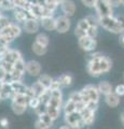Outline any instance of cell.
I'll list each match as a JSON object with an SVG mask.
<instances>
[{
	"label": "cell",
	"mask_w": 124,
	"mask_h": 129,
	"mask_svg": "<svg viewBox=\"0 0 124 129\" xmlns=\"http://www.w3.org/2000/svg\"><path fill=\"white\" fill-rule=\"evenodd\" d=\"M31 50H33L34 54H36L37 56H43L44 54H46L47 52V47L41 45V44H39L37 42H34L33 45H31Z\"/></svg>",
	"instance_id": "24"
},
{
	"label": "cell",
	"mask_w": 124,
	"mask_h": 129,
	"mask_svg": "<svg viewBox=\"0 0 124 129\" xmlns=\"http://www.w3.org/2000/svg\"><path fill=\"white\" fill-rule=\"evenodd\" d=\"M13 16L17 24H23L27 18L30 17L28 11L26 9H21V8H15L13 10Z\"/></svg>",
	"instance_id": "16"
},
{
	"label": "cell",
	"mask_w": 124,
	"mask_h": 129,
	"mask_svg": "<svg viewBox=\"0 0 124 129\" xmlns=\"http://www.w3.org/2000/svg\"><path fill=\"white\" fill-rule=\"evenodd\" d=\"M35 128H37V129H49L51 127L49 126V125H46L44 122H42V120L38 117L37 120L35 122Z\"/></svg>",
	"instance_id": "33"
},
{
	"label": "cell",
	"mask_w": 124,
	"mask_h": 129,
	"mask_svg": "<svg viewBox=\"0 0 124 129\" xmlns=\"http://www.w3.org/2000/svg\"><path fill=\"white\" fill-rule=\"evenodd\" d=\"M59 6H61V10L63 12V14L68 16V17L73 16L76 13V10H77L76 3L72 0H63V1L59 3Z\"/></svg>",
	"instance_id": "12"
},
{
	"label": "cell",
	"mask_w": 124,
	"mask_h": 129,
	"mask_svg": "<svg viewBox=\"0 0 124 129\" xmlns=\"http://www.w3.org/2000/svg\"><path fill=\"white\" fill-rule=\"evenodd\" d=\"M115 17H117V19H118L119 25H120V27H121V29L124 31V15L123 14H120L118 16H115Z\"/></svg>",
	"instance_id": "39"
},
{
	"label": "cell",
	"mask_w": 124,
	"mask_h": 129,
	"mask_svg": "<svg viewBox=\"0 0 124 129\" xmlns=\"http://www.w3.org/2000/svg\"><path fill=\"white\" fill-rule=\"evenodd\" d=\"M85 21L89 24V26H99L98 24V17L96 15H87L85 16Z\"/></svg>",
	"instance_id": "31"
},
{
	"label": "cell",
	"mask_w": 124,
	"mask_h": 129,
	"mask_svg": "<svg viewBox=\"0 0 124 129\" xmlns=\"http://www.w3.org/2000/svg\"><path fill=\"white\" fill-rule=\"evenodd\" d=\"M123 79H124V74H123Z\"/></svg>",
	"instance_id": "49"
},
{
	"label": "cell",
	"mask_w": 124,
	"mask_h": 129,
	"mask_svg": "<svg viewBox=\"0 0 124 129\" xmlns=\"http://www.w3.org/2000/svg\"><path fill=\"white\" fill-rule=\"evenodd\" d=\"M41 103V101H40V98L37 96H33L29 98V101H28V107L31 108L33 110H35L36 108H37L39 104Z\"/></svg>",
	"instance_id": "30"
},
{
	"label": "cell",
	"mask_w": 124,
	"mask_h": 129,
	"mask_svg": "<svg viewBox=\"0 0 124 129\" xmlns=\"http://www.w3.org/2000/svg\"><path fill=\"white\" fill-rule=\"evenodd\" d=\"M68 99L71 100L73 102H78V101H82V95H81V91L77 90V91H72L69 94V97Z\"/></svg>",
	"instance_id": "28"
},
{
	"label": "cell",
	"mask_w": 124,
	"mask_h": 129,
	"mask_svg": "<svg viewBox=\"0 0 124 129\" xmlns=\"http://www.w3.org/2000/svg\"><path fill=\"white\" fill-rule=\"evenodd\" d=\"M2 102V99H1V97H0V103H1Z\"/></svg>",
	"instance_id": "48"
},
{
	"label": "cell",
	"mask_w": 124,
	"mask_h": 129,
	"mask_svg": "<svg viewBox=\"0 0 124 129\" xmlns=\"http://www.w3.org/2000/svg\"><path fill=\"white\" fill-rule=\"evenodd\" d=\"M38 117H39L40 119H41L42 122H44L46 125H49L50 127H52V126H53V123H54V120L51 118V116H50L49 114H47L46 112H45V113H42V114H40V115L38 116Z\"/></svg>",
	"instance_id": "29"
},
{
	"label": "cell",
	"mask_w": 124,
	"mask_h": 129,
	"mask_svg": "<svg viewBox=\"0 0 124 129\" xmlns=\"http://www.w3.org/2000/svg\"><path fill=\"white\" fill-rule=\"evenodd\" d=\"M82 95V101L85 104L89 101H94V102H99V98H101V92H99L98 88L96 85L93 84H89L85 87H83L81 90Z\"/></svg>",
	"instance_id": "3"
},
{
	"label": "cell",
	"mask_w": 124,
	"mask_h": 129,
	"mask_svg": "<svg viewBox=\"0 0 124 129\" xmlns=\"http://www.w3.org/2000/svg\"><path fill=\"white\" fill-rule=\"evenodd\" d=\"M95 12L97 17H104V16L113 15V8L109 5L107 0H96L95 3Z\"/></svg>",
	"instance_id": "5"
},
{
	"label": "cell",
	"mask_w": 124,
	"mask_h": 129,
	"mask_svg": "<svg viewBox=\"0 0 124 129\" xmlns=\"http://www.w3.org/2000/svg\"><path fill=\"white\" fill-rule=\"evenodd\" d=\"M8 72L6 71V69L3 68V66L0 63V82H5V79H6V75H7Z\"/></svg>",
	"instance_id": "38"
},
{
	"label": "cell",
	"mask_w": 124,
	"mask_h": 129,
	"mask_svg": "<svg viewBox=\"0 0 124 129\" xmlns=\"http://www.w3.org/2000/svg\"><path fill=\"white\" fill-rule=\"evenodd\" d=\"M97 88H98L99 92H101V95H104V96L111 94V92L113 91V86L111 85L108 81H101L99 84L97 85Z\"/></svg>",
	"instance_id": "20"
},
{
	"label": "cell",
	"mask_w": 124,
	"mask_h": 129,
	"mask_svg": "<svg viewBox=\"0 0 124 129\" xmlns=\"http://www.w3.org/2000/svg\"><path fill=\"white\" fill-rule=\"evenodd\" d=\"M22 31H23V28L19 26V24H17L16 22H15V23L11 22L7 27L0 29V32H2V34L9 36V37L11 39H13V40L18 38L19 36L22 35Z\"/></svg>",
	"instance_id": "9"
},
{
	"label": "cell",
	"mask_w": 124,
	"mask_h": 129,
	"mask_svg": "<svg viewBox=\"0 0 124 129\" xmlns=\"http://www.w3.org/2000/svg\"><path fill=\"white\" fill-rule=\"evenodd\" d=\"M120 119H121V123L124 125V112L121 113V115H120Z\"/></svg>",
	"instance_id": "43"
},
{
	"label": "cell",
	"mask_w": 124,
	"mask_h": 129,
	"mask_svg": "<svg viewBox=\"0 0 124 129\" xmlns=\"http://www.w3.org/2000/svg\"><path fill=\"white\" fill-rule=\"evenodd\" d=\"M57 80H58V82H59V84H61L62 87H69L71 84H72V82H73L72 75L69 74V73H63V74H61L57 78Z\"/></svg>",
	"instance_id": "21"
},
{
	"label": "cell",
	"mask_w": 124,
	"mask_h": 129,
	"mask_svg": "<svg viewBox=\"0 0 124 129\" xmlns=\"http://www.w3.org/2000/svg\"><path fill=\"white\" fill-rule=\"evenodd\" d=\"M108 2H109V5L111 6L114 9V8H119L120 6L122 5L121 3V1H120V0H107Z\"/></svg>",
	"instance_id": "40"
},
{
	"label": "cell",
	"mask_w": 124,
	"mask_h": 129,
	"mask_svg": "<svg viewBox=\"0 0 124 129\" xmlns=\"http://www.w3.org/2000/svg\"><path fill=\"white\" fill-rule=\"evenodd\" d=\"M120 1H121V3H122V5H124V0H120Z\"/></svg>",
	"instance_id": "46"
},
{
	"label": "cell",
	"mask_w": 124,
	"mask_h": 129,
	"mask_svg": "<svg viewBox=\"0 0 124 129\" xmlns=\"http://www.w3.org/2000/svg\"><path fill=\"white\" fill-rule=\"evenodd\" d=\"M10 23H11V21H10V18L8 17V16L3 15V14L0 16V29H2V28L7 27Z\"/></svg>",
	"instance_id": "34"
},
{
	"label": "cell",
	"mask_w": 124,
	"mask_h": 129,
	"mask_svg": "<svg viewBox=\"0 0 124 129\" xmlns=\"http://www.w3.org/2000/svg\"><path fill=\"white\" fill-rule=\"evenodd\" d=\"M55 22H56V30L58 34H66L70 30L71 27V21L70 17H68L66 15H59L57 17H55Z\"/></svg>",
	"instance_id": "8"
},
{
	"label": "cell",
	"mask_w": 124,
	"mask_h": 129,
	"mask_svg": "<svg viewBox=\"0 0 124 129\" xmlns=\"http://www.w3.org/2000/svg\"><path fill=\"white\" fill-rule=\"evenodd\" d=\"M61 87H62V86H61V84H59L58 80H57V79H53V80H52V82H51L50 87L47 88V89H50V90H55V89H59Z\"/></svg>",
	"instance_id": "36"
},
{
	"label": "cell",
	"mask_w": 124,
	"mask_h": 129,
	"mask_svg": "<svg viewBox=\"0 0 124 129\" xmlns=\"http://www.w3.org/2000/svg\"><path fill=\"white\" fill-rule=\"evenodd\" d=\"M82 5L85 6L86 8H93L95 7V3H96V0H81Z\"/></svg>",
	"instance_id": "37"
},
{
	"label": "cell",
	"mask_w": 124,
	"mask_h": 129,
	"mask_svg": "<svg viewBox=\"0 0 124 129\" xmlns=\"http://www.w3.org/2000/svg\"><path fill=\"white\" fill-rule=\"evenodd\" d=\"M35 41L37 43H39V44H41V45H43V46L47 47V46H49V43H50V39H49V37H47L45 34H42V32H41V34L37 35Z\"/></svg>",
	"instance_id": "27"
},
{
	"label": "cell",
	"mask_w": 124,
	"mask_h": 129,
	"mask_svg": "<svg viewBox=\"0 0 124 129\" xmlns=\"http://www.w3.org/2000/svg\"><path fill=\"white\" fill-rule=\"evenodd\" d=\"M27 108H28L27 104L11 101V109H12V111H13L14 114H16V115H23L24 113L27 111Z\"/></svg>",
	"instance_id": "22"
},
{
	"label": "cell",
	"mask_w": 124,
	"mask_h": 129,
	"mask_svg": "<svg viewBox=\"0 0 124 129\" xmlns=\"http://www.w3.org/2000/svg\"><path fill=\"white\" fill-rule=\"evenodd\" d=\"M22 28H23L24 31L27 32V34H29V35L37 34V32L39 31V28H40L39 18H36V17L27 18L26 21L22 24Z\"/></svg>",
	"instance_id": "10"
},
{
	"label": "cell",
	"mask_w": 124,
	"mask_h": 129,
	"mask_svg": "<svg viewBox=\"0 0 124 129\" xmlns=\"http://www.w3.org/2000/svg\"><path fill=\"white\" fill-rule=\"evenodd\" d=\"M30 88H31V91H33L34 96H37V97H40L43 94V92L47 89V88H45L41 83L39 82V81H36V82H34L30 85Z\"/></svg>",
	"instance_id": "23"
},
{
	"label": "cell",
	"mask_w": 124,
	"mask_h": 129,
	"mask_svg": "<svg viewBox=\"0 0 124 129\" xmlns=\"http://www.w3.org/2000/svg\"><path fill=\"white\" fill-rule=\"evenodd\" d=\"M62 110L64 111V114H69V113H71V112H75L76 111V102L67 99V101L65 103H63Z\"/></svg>",
	"instance_id": "26"
},
{
	"label": "cell",
	"mask_w": 124,
	"mask_h": 129,
	"mask_svg": "<svg viewBox=\"0 0 124 129\" xmlns=\"http://www.w3.org/2000/svg\"><path fill=\"white\" fill-rule=\"evenodd\" d=\"M52 80H53V78H52L51 75L46 74V73H41V74L38 76V80L37 81H39V82L41 83L45 88H49L50 85H51Z\"/></svg>",
	"instance_id": "25"
},
{
	"label": "cell",
	"mask_w": 124,
	"mask_h": 129,
	"mask_svg": "<svg viewBox=\"0 0 124 129\" xmlns=\"http://www.w3.org/2000/svg\"><path fill=\"white\" fill-rule=\"evenodd\" d=\"M99 68H101L102 74L108 73L111 70V68H112V61H111V59L109 57H107V56L103 55L101 59H99Z\"/></svg>",
	"instance_id": "17"
},
{
	"label": "cell",
	"mask_w": 124,
	"mask_h": 129,
	"mask_svg": "<svg viewBox=\"0 0 124 129\" xmlns=\"http://www.w3.org/2000/svg\"><path fill=\"white\" fill-rule=\"evenodd\" d=\"M9 119L7 117H1L0 118V126L3 127V128H8L9 127Z\"/></svg>",
	"instance_id": "41"
},
{
	"label": "cell",
	"mask_w": 124,
	"mask_h": 129,
	"mask_svg": "<svg viewBox=\"0 0 124 129\" xmlns=\"http://www.w3.org/2000/svg\"><path fill=\"white\" fill-rule=\"evenodd\" d=\"M104 54L101 52H91L89 60L86 63V71L91 76L94 78H98V76L103 75L101 72V68H99V59Z\"/></svg>",
	"instance_id": "1"
},
{
	"label": "cell",
	"mask_w": 124,
	"mask_h": 129,
	"mask_svg": "<svg viewBox=\"0 0 124 129\" xmlns=\"http://www.w3.org/2000/svg\"><path fill=\"white\" fill-rule=\"evenodd\" d=\"M1 15H2V10L0 9V16H1Z\"/></svg>",
	"instance_id": "45"
},
{
	"label": "cell",
	"mask_w": 124,
	"mask_h": 129,
	"mask_svg": "<svg viewBox=\"0 0 124 129\" xmlns=\"http://www.w3.org/2000/svg\"><path fill=\"white\" fill-rule=\"evenodd\" d=\"M42 67L37 60H28L25 62V72L30 76H39L41 74Z\"/></svg>",
	"instance_id": "11"
},
{
	"label": "cell",
	"mask_w": 124,
	"mask_h": 129,
	"mask_svg": "<svg viewBox=\"0 0 124 129\" xmlns=\"http://www.w3.org/2000/svg\"><path fill=\"white\" fill-rule=\"evenodd\" d=\"M97 34H98V26H90L87 28L86 35L89 36V37L96 38L97 37Z\"/></svg>",
	"instance_id": "32"
},
{
	"label": "cell",
	"mask_w": 124,
	"mask_h": 129,
	"mask_svg": "<svg viewBox=\"0 0 124 129\" xmlns=\"http://www.w3.org/2000/svg\"><path fill=\"white\" fill-rule=\"evenodd\" d=\"M120 44L124 46V31L120 34Z\"/></svg>",
	"instance_id": "42"
},
{
	"label": "cell",
	"mask_w": 124,
	"mask_h": 129,
	"mask_svg": "<svg viewBox=\"0 0 124 129\" xmlns=\"http://www.w3.org/2000/svg\"><path fill=\"white\" fill-rule=\"evenodd\" d=\"M64 119H65V123L69 126V128L80 129L85 126L82 120L81 115H80V112L78 111L71 112L69 114H64Z\"/></svg>",
	"instance_id": "4"
},
{
	"label": "cell",
	"mask_w": 124,
	"mask_h": 129,
	"mask_svg": "<svg viewBox=\"0 0 124 129\" xmlns=\"http://www.w3.org/2000/svg\"><path fill=\"white\" fill-rule=\"evenodd\" d=\"M62 1H63V0H57V2H58V3H61Z\"/></svg>",
	"instance_id": "47"
},
{
	"label": "cell",
	"mask_w": 124,
	"mask_h": 129,
	"mask_svg": "<svg viewBox=\"0 0 124 129\" xmlns=\"http://www.w3.org/2000/svg\"><path fill=\"white\" fill-rule=\"evenodd\" d=\"M78 44L79 46L81 47L82 51L87 52V53H91V52H94L96 46H97V41H96V38H92L89 36H84V37L78 38Z\"/></svg>",
	"instance_id": "7"
},
{
	"label": "cell",
	"mask_w": 124,
	"mask_h": 129,
	"mask_svg": "<svg viewBox=\"0 0 124 129\" xmlns=\"http://www.w3.org/2000/svg\"><path fill=\"white\" fill-rule=\"evenodd\" d=\"M24 75H25V61L23 58H21L14 62L13 69L10 72L11 82L12 81H23Z\"/></svg>",
	"instance_id": "6"
},
{
	"label": "cell",
	"mask_w": 124,
	"mask_h": 129,
	"mask_svg": "<svg viewBox=\"0 0 124 129\" xmlns=\"http://www.w3.org/2000/svg\"><path fill=\"white\" fill-rule=\"evenodd\" d=\"M80 115L82 117V120L85 126H91L95 122V111H92L86 107L80 112Z\"/></svg>",
	"instance_id": "15"
},
{
	"label": "cell",
	"mask_w": 124,
	"mask_h": 129,
	"mask_svg": "<svg viewBox=\"0 0 124 129\" xmlns=\"http://www.w3.org/2000/svg\"><path fill=\"white\" fill-rule=\"evenodd\" d=\"M2 84H3V82H0V90H1V88H2Z\"/></svg>",
	"instance_id": "44"
},
{
	"label": "cell",
	"mask_w": 124,
	"mask_h": 129,
	"mask_svg": "<svg viewBox=\"0 0 124 129\" xmlns=\"http://www.w3.org/2000/svg\"><path fill=\"white\" fill-rule=\"evenodd\" d=\"M113 92L117 94L118 96H120V97L124 96V84H119V85L115 86L113 88Z\"/></svg>",
	"instance_id": "35"
},
{
	"label": "cell",
	"mask_w": 124,
	"mask_h": 129,
	"mask_svg": "<svg viewBox=\"0 0 124 129\" xmlns=\"http://www.w3.org/2000/svg\"><path fill=\"white\" fill-rule=\"evenodd\" d=\"M40 21V26L46 31H54L56 28V22H55V17L53 15H46L42 16L39 18Z\"/></svg>",
	"instance_id": "13"
},
{
	"label": "cell",
	"mask_w": 124,
	"mask_h": 129,
	"mask_svg": "<svg viewBox=\"0 0 124 129\" xmlns=\"http://www.w3.org/2000/svg\"><path fill=\"white\" fill-rule=\"evenodd\" d=\"M13 94L14 92H13V89H12V87H11L10 82H3L2 88H1V90H0V97H1L2 101L11 99Z\"/></svg>",
	"instance_id": "18"
},
{
	"label": "cell",
	"mask_w": 124,
	"mask_h": 129,
	"mask_svg": "<svg viewBox=\"0 0 124 129\" xmlns=\"http://www.w3.org/2000/svg\"><path fill=\"white\" fill-rule=\"evenodd\" d=\"M21 58H23V55L18 50L9 48V50L7 51V53L5 54V56H3L2 61H8V62L14 63L15 61H17V60L21 59Z\"/></svg>",
	"instance_id": "14"
},
{
	"label": "cell",
	"mask_w": 124,
	"mask_h": 129,
	"mask_svg": "<svg viewBox=\"0 0 124 129\" xmlns=\"http://www.w3.org/2000/svg\"><path fill=\"white\" fill-rule=\"evenodd\" d=\"M120 98H121V97L112 91L111 94H108L105 96V102L109 108H117L120 104V101H121Z\"/></svg>",
	"instance_id": "19"
},
{
	"label": "cell",
	"mask_w": 124,
	"mask_h": 129,
	"mask_svg": "<svg viewBox=\"0 0 124 129\" xmlns=\"http://www.w3.org/2000/svg\"><path fill=\"white\" fill-rule=\"evenodd\" d=\"M98 24L99 26L103 27L104 29H106L107 31L111 32L114 35H120L123 30L121 29V27L119 25V22L115 16L109 15V16H104V17H98Z\"/></svg>",
	"instance_id": "2"
}]
</instances>
